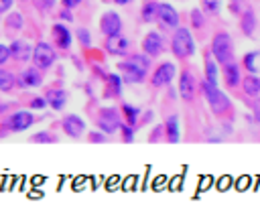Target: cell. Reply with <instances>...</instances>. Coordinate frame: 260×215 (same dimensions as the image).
I'll list each match as a JSON object with an SVG mask.
<instances>
[{
    "label": "cell",
    "instance_id": "1",
    "mask_svg": "<svg viewBox=\"0 0 260 215\" xmlns=\"http://www.w3.org/2000/svg\"><path fill=\"white\" fill-rule=\"evenodd\" d=\"M148 67H150V57L146 53L132 55L126 61L118 63V69L124 73V77H122L124 83H142L148 73Z\"/></svg>",
    "mask_w": 260,
    "mask_h": 215
},
{
    "label": "cell",
    "instance_id": "2",
    "mask_svg": "<svg viewBox=\"0 0 260 215\" xmlns=\"http://www.w3.org/2000/svg\"><path fill=\"white\" fill-rule=\"evenodd\" d=\"M201 93H203V97L207 99V103H209V108H211L213 114H225V112L232 108L230 97H228L217 85H211V83L203 81V83H201Z\"/></svg>",
    "mask_w": 260,
    "mask_h": 215
},
{
    "label": "cell",
    "instance_id": "3",
    "mask_svg": "<svg viewBox=\"0 0 260 215\" xmlns=\"http://www.w3.org/2000/svg\"><path fill=\"white\" fill-rule=\"evenodd\" d=\"M171 49H173L177 59H187V57H191L195 53V41H193L189 28H183V26L175 28L173 41H171Z\"/></svg>",
    "mask_w": 260,
    "mask_h": 215
},
{
    "label": "cell",
    "instance_id": "4",
    "mask_svg": "<svg viewBox=\"0 0 260 215\" xmlns=\"http://www.w3.org/2000/svg\"><path fill=\"white\" fill-rule=\"evenodd\" d=\"M211 57L223 65L228 61L234 59V45H232V37L228 32H217L211 41Z\"/></svg>",
    "mask_w": 260,
    "mask_h": 215
},
{
    "label": "cell",
    "instance_id": "5",
    "mask_svg": "<svg viewBox=\"0 0 260 215\" xmlns=\"http://www.w3.org/2000/svg\"><path fill=\"white\" fill-rule=\"evenodd\" d=\"M55 49L49 45V43H37L35 47H32V53H30V59H32V63H35V67L37 69H41V71H45V69H49L53 63H55Z\"/></svg>",
    "mask_w": 260,
    "mask_h": 215
},
{
    "label": "cell",
    "instance_id": "6",
    "mask_svg": "<svg viewBox=\"0 0 260 215\" xmlns=\"http://www.w3.org/2000/svg\"><path fill=\"white\" fill-rule=\"evenodd\" d=\"M120 126H122V120H120V114H118L116 108H104L100 112V116H98V128L106 136L116 134L120 130Z\"/></svg>",
    "mask_w": 260,
    "mask_h": 215
},
{
    "label": "cell",
    "instance_id": "7",
    "mask_svg": "<svg viewBox=\"0 0 260 215\" xmlns=\"http://www.w3.org/2000/svg\"><path fill=\"white\" fill-rule=\"evenodd\" d=\"M175 75H177L175 63L165 61V63H160V65L154 69V73H152V77H150V83H152L154 87H165V85H171V81L175 79Z\"/></svg>",
    "mask_w": 260,
    "mask_h": 215
},
{
    "label": "cell",
    "instance_id": "8",
    "mask_svg": "<svg viewBox=\"0 0 260 215\" xmlns=\"http://www.w3.org/2000/svg\"><path fill=\"white\" fill-rule=\"evenodd\" d=\"M156 22L165 30H175L179 26V12L171 4H158V8H156Z\"/></svg>",
    "mask_w": 260,
    "mask_h": 215
},
{
    "label": "cell",
    "instance_id": "9",
    "mask_svg": "<svg viewBox=\"0 0 260 215\" xmlns=\"http://www.w3.org/2000/svg\"><path fill=\"white\" fill-rule=\"evenodd\" d=\"M100 28H102V32H104L106 37H116V34H120V32H122V18H120V14L114 12V10L104 12V16L100 18Z\"/></svg>",
    "mask_w": 260,
    "mask_h": 215
},
{
    "label": "cell",
    "instance_id": "10",
    "mask_svg": "<svg viewBox=\"0 0 260 215\" xmlns=\"http://www.w3.org/2000/svg\"><path fill=\"white\" fill-rule=\"evenodd\" d=\"M32 122H35V116H32L28 110H20V112H14V114L8 118L6 126H8V130H12V132H24V130H28V128L32 126Z\"/></svg>",
    "mask_w": 260,
    "mask_h": 215
},
{
    "label": "cell",
    "instance_id": "11",
    "mask_svg": "<svg viewBox=\"0 0 260 215\" xmlns=\"http://www.w3.org/2000/svg\"><path fill=\"white\" fill-rule=\"evenodd\" d=\"M142 51L150 57V59H154V57H158L162 51H165V39L158 34V32H148L146 37H144V41H142Z\"/></svg>",
    "mask_w": 260,
    "mask_h": 215
},
{
    "label": "cell",
    "instance_id": "12",
    "mask_svg": "<svg viewBox=\"0 0 260 215\" xmlns=\"http://www.w3.org/2000/svg\"><path fill=\"white\" fill-rule=\"evenodd\" d=\"M63 126V132L69 136V138H79L83 132H85V122L77 116V114H67L61 122Z\"/></svg>",
    "mask_w": 260,
    "mask_h": 215
},
{
    "label": "cell",
    "instance_id": "13",
    "mask_svg": "<svg viewBox=\"0 0 260 215\" xmlns=\"http://www.w3.org/2000/svg\"><path fill=\"white\" fill-rule=\"evenodd\" d=\"M195 77L185 69V71H181V75H179V93H181V97L185 99V101H191L193 97H195Z\"/></svg>",
    "mask_w": 260,
    "mask_h": 215
},
{
    "label": "cell",
    "instance_id": "14",
    "mask_svg": "<svg viewBox=\"0 0 260 215\" xmlns=\"http://www.w3.org/2000/svg\"><path fill=\"white\" fill-rule=\"evenodd\" d=\"M16 83L20 87H39L43 83V77H41V69L37 67H30V69H24L20 73V77H16Z\"/></svg>",
    "mask_w": 260,
    "mask_h": 215
},
{
    "label": "cell",
    "instance_id": "15",
    "mask_svg": "<svg viewBox=\"0 0 260 215\" xmlns=\"http://www.w3.org/2000/svg\"><path fill=\"white\" fill-rule=\"evenodd\" d=\"M128 47H130V43H128V39H126V37H122V34H116V37H108V43H106V51H108L110 55H116V57H120V55H126V53H128Z\"/></svg>",
    "mask_w": 260,
    "mask_h": 215
},
{
    "label": "cell",
    "instance_id": "16",
    "mask_svg": "<svg viewBox=\"0 0 260 215\" xmlns=\"http://www.w3.org/2000/svg\"><path fill=\"white\" fill-rule=\"evenodd\" d=\"M223 79L228 83V87H238L240 81H242V75H240V65L232 59L228 63H223Z\"/></svg>",
    "mask_w": 260,
    "mask_h": 215
},
{
    "label": "cell",
    "instance_id": "17",
    "mask_svg": "<svg viewBox=\"0 0 260 215\" xmlns=\"http://www.w3.org/2000/svg\"><path fill=\"white\" fill-rule=\"evenodd\" d=\"M165 134H167V140L171 144H177L181 140V126H179V116H169L167 122H165Z\"/></svg>",
    "mask_w": 260,
    "mask_h": 215
},
{
    "label": "cell",
    "instance_id": "18",
    "mask_svg": "<svg viewBox=\"0 0 260 215\" xmlns=\"http://www.w3.org/2000/svg\"><path fill=\"white\" fill-rule=\"evenodd\" d=\"M53 39H55L57 49H63L65 51L71 45V32H69V28L65 24H55L53 26Z\"/></svg>",
    "mask_w": 260,
    "mask_h": 215
},
{
    "label": "cell",
    "instance_id": "19",
    "mask_svg": "<svg viewBox=\"0 0 260 215\" xmlns=\"http://www.w3.org/2000/svg\"><path fill=\"white\" fill-rule=\"evenodd\" d=\"M30 53H32V47L26 41H14L10 45V57L16 61H28Z\"/></svg>",
    "mask_w": 260,
    "mask_h": 215
},
{
    "label": "cell",
    "instance_id": "20",
    "mask_svg": "<svg viewBox=\"0 0 260 215\" xmlns=\"http://www.w3.org/2000/svg\"><path fill=\"white\" fill-rule=\"evenodd\" d=\"M45 99H47V105H51L53 110L59 112L67 103V93H65V89H49L47 95H45Z\"/></svg>",
    "mask_w": 260,
    "mask_h": 215
},
{
    "label": "cell",
    "instance_id": "21",
    "mask_svg": "<svg viewBox=\"0 0 260 215\" xmlns=\"http://www.w3.org/2000/svg\"><path fill=\"white\" fill-rule=\"evenodd\" d=\"M122 77L120 75H116V73H110V75H106V91H104V95L106 97H118L120 93H122Z\"/></svg>",
    "mask_w": 260,
    "mask_h": 215
},
{
    "label": "cell",
    "instance_id": "22",
    "mask_svg": "<svg viewBox=\"0 0 260 215\" xmlns=\"http://www.w3.org/2000/svg\"><path fill=\"white\" fill-rule=\"evenodd\" d=\"M240 83H242V89H244L246 95H250V97H258L260 95V77L256 73L246 75Z\"/></svg>",
    "mask_w": 260,
    "mask_h": 215
},
{
    "label": "cell",
    "instance_id": "23",
    "mask_svg": "<svg viewBox=\"0 0 260 215\" xmlns=\"http://www.w3.org/2000/svg\"><path fill=\"white\" fill-rule=\"evenodd\" d=\"M217 77H219V73H217V61L209 55L205 59V81L211 83V85H217Z\"/></svg>",
    "mask_w": 260,
    "mask_h": 215
},
{
    "label": "cell",
    "instance_id": "24",
    "mask_svg": "<svg viewBox=\"0 0 260 215\" xmlns=\"http://www.w3.org/2000/svg\"><path fill=\"white\" fill-rule=\"evenodd\" d=\"M240 26H242L244 34H248V37L254 32V28H256V16H254V12H252V10H244Z\"/></svg>",
    "mask_w": 260,
    "mask_h": 215
},
{
    "label": "cell",
    "instance_id": "25",
    "mask_svg": "<svg viewBox=\"0 0 260 215\" xmlns=\"http://www.w3.org/2000/svg\"><path fill=\"white\" fill-rule=\"evenodd\" d=\"M122 114L126 118V124H130L132 128L136 126L138 118H140V110L136 105H130V103H122Z\"/></svg>",
    "mask_w": 260,
    "mask_h": 215
},
{
    "label": "cell",
    "instance_id": "26",
    "mask_svg": "<svg viewBox=\"0 0 260 215\" xmlns=\"http://www.w3.org/2000/svg\"><path fill=\"white\" fill-rule=\"evenodd\" d=\"M22 24H24V18H22V14H20V12H10V14H8V18L4 20L6 30H20V28H22Z\"/></svg>",
    "mask_w": 260,
    "mask_h": 215
},
{
    "label": "cell",
    "instance_id": "27",
    "mask_svg": "<svg viewBox=\"0 0 260 215\" xmlns=\"http://www.w3.org/2000/svg\"><path fill=\"white\" fill-rule=\"evenodd\" d=\"M14 85H16V77L10 71L0 69V91H10Z\"/></svg>",
    "mask_w": 260,
    "mask_h": 215
},
{
    "label": "cell",
    "instance_id": "28",
    "mask_svg": "<svg viewBox=\"0 0 260 215\" xmlns=\"http://www.w3.org/2000/svg\"><path fill=\"white\" fill-rule=\"evenodd\" d=\"M156 8H158V2H144V6H142V20L144 22H154L156 20Z\"/></svg>",
    "mask_w": 260,
    "mask_h": 215
},
{
    "label": "cell",
    "instance_id": "29",
    "mask_svg": "<svg viewBox=\"0 0 260 215\" xmlns=\"http://www.w3.org/2000/svg\"><path fill=\"white\" fill-rule=\"evenodd\" d=\"M258 57H260V53L258 51H254V53H246V57H244V67L250 71V73H256L258 71Z\"/></svg>",
    "mask_w": 260,
    "mask_h": 215
},
{
    "label": "cell",
    "instance_id": "30",
    "mask_svg": "<svg viewBox=\"0 0 260 215\" xmlns=\"http://www.w3.org/2000/svg\"><path fill=\"white\" fill-rule=\"evenodd\" d=\"M30 142L51 144V142H55V138H53V134H49V132H37V134H32V136H30Z\"/></svg>",
    "mask_w": 260,
    "mask_h": 215
},
{
    "label": "cell",
    "instance_id": "31",
    "mask_svg": "<svg viewBox=\"0 0 260 215\" xmlns=\"http://www.w3.org/2000/svg\"><path fill=\"white\" fill-rule=\"evenodd\" d=\"M221 8V0H203V10L209 14H217Z\"/></svg>",
    "mask_w": 260,
    "mask_h": 215
},
{
    "label": "cell",
    "instance_id": "32",
    "mask_svg": "<svg viewBox=\"0 0 260 215\" xmlns=\"http://www.w3.org/2000/svg\"><path fill=\"white\" fill-rule=\"evenodd\" d=\"M77 41H79L81 47H89V43H91V34H89L85 28H77Z\"/></svg>",
    "mask_w": 260,
    "mask_h": 215
},
{
    "label": "cell",
    "instance_id": "33",
    "mask_svg": "<svg viewBox=\"0 0 260 215\" xmlns=\"http://www.w3.org/2000/svg\"><path fill=\"white\" fill-rule=\"evenodd\" d=\"M120 130H122V138H124V142H132V140H134V128H132L130 124H124V122H122Z\"/></svg>",
    "mask_w": 260,
    "mask_h": 215
},
{
    "label": "cell",
    "instance_id": "34",
    "mask_svg": "<svg viewBox=\"0 0 260 215\" xmlns=\"http://www.w3.org/2000/svg\"><path fill=\"white\" fill-rule=\"evenodd\" d=\"M191 24L195 26V28H203V12L201 10H193L191 12Z\"/></svg>",
    "mask_w": 260,
    "mask_h": 215
},
{
    "label": "cell",
    "instance_id": "35",
    "mask_svg": "<svg viewBox=\"0 0 260 215\" xmlns=\"http://www.w3.org/2000/svg\"><path fill=\"white\" fill-rule=\"evenodd\" d=\"M10 59V47L8 45H0V65H4Z\"/></svg>",
    "mask_w": 260,
    "mask_h": 215
},
{
    "label": "cell",
    "instance_id": "36",
    "mask_svg": "<svg viewBox=\"0 0 260 215\" xmlns=\"http://www.w3.org/2000/svg\"><path fill=\"white\" fill-rule=\"evenodd\" d=\"M30 108H32V110H45V108H47V99H45V97H35V99L30 101Z\"/></svg>",
    "mask_w": 260,
    "mask_h": 215
},
{
    "label": "cell",
    "instance_id": "37",
    "mask_svg": "<svg viewBox=\"0 0 260 215\" xmlns=\"http://www.w3.org/2000/svg\"><path fill=\"white\" fill-rule=\"evenodd\" d=\"M89 142H106V134L100 130V132H89Z\"/></svg>",
    "mask_w": 260,
    "mask_h": 215
},
{
    "label": "cell",
    "instance_id": "38",
    "mask_svg": "<svg viewBox=\"0 0 260 215\" xmlns=\"http://www.w3.org/2000/svg\"><path fill=\"white\" fill-rule=\"evenodd\" d=\"M252 114H254V120H256V122H260V97H256V101H254V110H252Z\"/></svg>",
    "mask_w": 260,
    "mask_h": 215
},
{
    "label": "cell",
    "instance_id": "39",
    "mask_svg": "<svg viewBox=\"0 0 260 215\" xmlns=\"http://www.w3.org/2000/svg\"><path fill=\"white\" fill-rule=\"evenodd\" d=\"M61 2H63V6H65L67 10H71V8L79 6V2H81V0H61Z\"/></svg>",
    "mask_w": 260,
    "mask_h": 215
},
{
    "label": "cell",
    "instance_id": "40",
    "mask_svg": "<svg viewBox=\"0 0 260 215\" xmlns=\"http://www.w3.org/2000/svg\"><path fill=\"white\" fill-rule=\"evenodd\" d=\"M12 8V0H0V14Z\"/></svg>",
    "mask_w": 260,
    "mask_h": 215
},
{
    "label": "cell",
    "instance_id": "41",
    "mask_svg": "<svg viewBox=\"0 0 260 215\" xmlns=\"http://www.w3.org/2000/svg\"><path fill=\"white\" fill-rule=\"evenodd\" d=\"M61 16H63V18H65V20H71V18H73V16H71V14H69V12H67V8H65V10H63V12H61Z\"/></svg>",
    "mask_w": 260,
    "mask_h": 215
},
{
    "label": "cell",
    "instance_id": "42",
    "mask_svg": "<svg viewBox=\"0 0 260 215\" xmlns=\"http://www.w3.org/2000/svg\"><path fill=\"white\" fill-rule=\"evenodd\" d=\"M158 136H160V130H156V132H152V134H150V140H156Z\"/></svg>",
    "mask_w": 260,
    "mask_h": 215
},
{
    "label": "cell",
    "instance_id": "43",
    "mask_svg": "<svg viewBox=\"0 0 260 215\" xmlns=\"http://www.w3.org/2000/svg\"><path fill=\"white\" fill-rule=\"evenodd\" d=\"M114 2H116V4H130L132 0H114Z\"/></svg>",
    "mask_w": 260,
    "mask_h": 215
}]
</instances>
